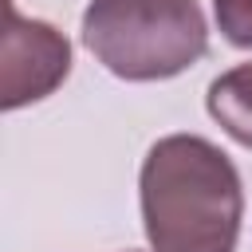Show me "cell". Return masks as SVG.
I'll use <instances>...</instances> for the list:
<instances>
[{
	"mask_svg": "<svg viewBox=\"0 0 252 252\" xmlns=\"http://www.w3.org/2000/svg\"><path fill=\"white\" fill-rule=\"evenodd\" d=\"M220 32L236 47H252V0H213Z\"/></svg>",
	"mask_w": 252,
	"mask_h": 252,
	"instance_id": "5",
	"label": "cell"
},
{
	"mask_svg": "<svg viewBox=\"0 0 252 252\" xmlns=\"http://www.w3.org/2000/svg\"><path fill=\"white\" fill-rule=\"evenodd\" d=\"M209 114L240 142L252 146V63L224 71L209 87Z\"/></svg>",
	"mask_w": 252,
	"mask_h": 252,
	"instance_id": "4",
	"label": "cell"
},
{
	"mask_svg": "<svg viewBox=\"0 0 252 252\" xmlns=\"http://www.w3.org/2000/svg\"><path fill=\"white\" fill-rule=\"evenodd\" d=\"M71 71L67 39L43 24L24 20L12 0H4V39H0V106L16 110L51 94Z\"/></svg>",
	"mask_w": 252,
	"mask_h": 252,
	"instance_id": "3",
	"label": "cell"
},
{
	"mask_svg": "<svg viewBox=\"0 0 252 252\" xmlns=\"http://www.w3.org/2000/svg\"><path fill=\"white\" fill-rule=\"evenodd\" d=\"M83 43L118 79L150 83L197 63L209 28L197 0H91Z\"/></svg>",
	"mask_w": 252,
	"mask_h": 252,
	"instance_id": "2",
	"label": "cell"
},
{
	"mask_svg": "<svg viewBox=\"0 0 252 252\" xmlns=\"http://www.w3.org/2000/svg\"><path fill=\"white\" fill-rule=\"evenodd\" d=\"M240 213V177L213 142L169 134L146 154L142 217L154 252H232Z\"/></svg>",
	"mask_w": 252,
	"mask_h": 252,
	"instance_id": "1",
	"label": "cell"
}]
</instances>
